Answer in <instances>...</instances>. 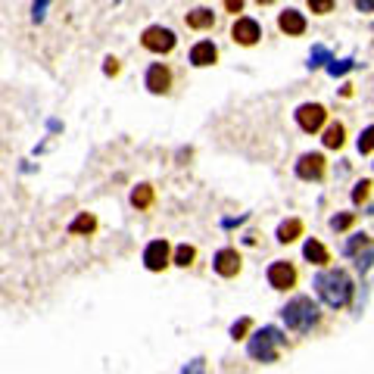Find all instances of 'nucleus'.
<instances>
[{
    "label": "nucleus",
    "mask_w": 374,
    "mask_h": 374,
    "mask_svg": "<svg viewBox=\"0 0 374 374\" xmlns=\"http://www.w3.org/2000/svg\"><path fill=\"white\" fill-rule=\"evenodd\" d=\"M240 6H244V3H240V0H228V3H225V10H231V13H240Z\"/></svg>",
    "instance_id": "nucleus-31"
},
{
    "label": "nucleus",
    "mask_w": 374,
    "mask_h": 374,
    "mask_svg": "<svg viewBox=\"0 0 374 374\" xmlns=\"http://www.w3.org/2000/svg\"><path fill=\"white\" fill-rule=\"evenodd\" d=\"M140 44L153 53H169L172 47H175V35H172L169 29H163V25H150V29L144 31V38H140Z\"/></svg>",
    "instance_id": "nucleus-4"
},
{
    "label": "nucleus",
    "mask_w": 374,
    "mask_h": 374,
    "mask_svg": "<svg viewBox=\"0 0 374 374\" xmlns=\"http://www.w3.org/2000/svg\"><path fill=\"white\" fill-rule=\"evenodd\" d=\"M119 72V59H106V75H116Z\"/></svg>",
    "instance_id": "nucleus-29"
},
{
    "label": "nucleus",
    "mask_w": 374,
    "mask_h": 374,
    "mask_svg": "<svg viewBox=\"0 0 374 374\" xmlns=\"http://www.w3.org/2000/svg\"><path fill=\"white\" fill-rule=\"evenodd\" d=\"M297 175L306 178V181H315V178L324 175V156L322 153H306L297 163Z\"/></svg>",
    "instance_id": "nucleus-7"
},
{
    "label": "nucleus",
    "mask_w": 374,
    "mask_h": 374,
    "mask_svg": "<svg viewBox=\"0 0 374 374\" xmlns=\"http://www.w3.org/2000/svg\"><path fill=\"white\" fill-rule=\"evenodd\" d=\"M131 203H135L137 209H147V206L153 203V187H150V184L135 187V193H131Z\"/></svg>",
    "instance_id": "nucleus-17"
},
{
    "label": "nucleus",
    "mask_w": 374,
    "mask_h": 374,
    "mask_svg": "<svg viewBox=\"0 0 374 374\" xmlns=\"http://www.w3.org/2000/svg\"><path fill=\"white\" fill-rule=\"evenodd\" d=\"M315 287H318V297H322L327 306H334V309L346 306L350 297H352V280H350L346 271H340V269H331V271H324V275H318Z\"/></svg>",
    "instance_id": "nucleus-1"
},
{
    "label": "nucleus",
    "mask_w": 374,
    "mask_h": 374,
    "mask_svg": "<svg viewBox=\"0 0 374 374\" xmlns=\"http://www.w3.org/2000/svg\"><path fill=\"white\" fill-rule=\"evenodd\" d=\"M193 259H197V250H193V246H178V250H175V262L178 265H184V269H187V265H190L193 262Z\"/></svg>",
    "instance_id": "nucleus-20"
},
{
    "label": "nucleus",
    "mask_w": 374,
    "mask_h": 374,
    "mask_svg": "<svg viewBox=\"0 0 374 374\" xmlns=\"http://www.w3.org/2000/svg\"><path fill=\"white\" fill-rule=\"evenodd\" d=\"M269 284L275 287V290H287V287L297 284V269H293L290 262H275L269 269Z\"/></svg>",
    "instance_id": "nucleus-8"
},
{
    "label": "nucleus",
    "mask_w": 374,
    "mask_h": 374,
    "mask_svg": "<svg viewBox=\"0 0 374 374\" xmlns=\"http://www.w3.org/2000/svg\"><path fill=\"white\" fill-rule=\"evenodd\" d=\"M371 150H374V125L365 128L362 137H359V153H371Z\"/></svg>",
    "instance_id": "nucleus-21"
},
{
    "label": "nucleus",
    "mask_w": 374,
    "mask_h": 374,
    "mask_svg": "<svg viewBox=\"0 0 374 374\" xmlns=\"http://www.w3.org/2000/svg\"><path fill=\"white\" fill-rule=\"evenodd\" d=\"M362 246H368V237H365V234H362V237H352L350 244H346V253H350V256H352V253H359V250H362Z\"/></svg>",
    "instance_id": "nucleus-26"
},
{
    "label": "nucleus",
    "mask_w": 374,
    "mask_h": 374,
    "mask_svg": "<svg viewBox=\"0 0 374 374\" xmlns=\"http://www.w3.org/2000/svg\"><path fill=\"white\" fill-rule=\"evenodd\" d=\"M312 10H315V13H327V10H334V3H331V0H312Z\"/></svg>",
    "instance_id": "nucleus-28"
},
{
    "label": "nucleus",
    "mask_w": 374,
    "mask_h": 374,
    "mask_svg": "<svg viewBox=\"0 0 374 374\" xmlns=\"http://www.w3.org/2000/svg\"><path fill=\"white\" fill-rule=\"evenodd\" d=\"M346 69H352V59H340V63H331V66H327V72H331V75H343Z\"/></svg>",
    "instance_id": "nucleus-24"
},
{
    "label": "nucleus",
    "mask_w": 374,
    "mask_h": 374,
    "mask_svg": "<svg viewBox=\"0 0 374 374\" xmlns=\"http://www.w3.org/2000/svg\"><path fill=\"white\" fill-rule=\"evenodd\" d=\"M331 225H334V231H346L352 225V216H350V212H346V216H337Z\"/></svg>",
    "instance_id": "nucleus-27"
},
{
    "label": "nucleus",
    "mask_w": 374,
    "mask_h": 374,
    "mask_svg": "<svg viewBox=\"0 0 374 374\" xmlns=\"http://www.w3.org/2000/svg\"><path fill=\"white\" fill-rule=\"evenodd\" d=\"M259 22H253V19H237L234 22V29H231V38L237 44H244V47H250V44H256L259 41Z\"/></svg>",
    "instance_id": "nucleus-9"
},
{
    "label": "nucleus",
    "mask_w": 374,
    "mask_h": 374,
    "mask_svg": "<svg viewBox=\"0 0 374 374\" xmlns=\"http://www.w3.org/2000/svg\"><path fill=\"white\" fill-rule=\"evenodd\" d=\"M280 343H284V337H280L278 327H262L259 334L250 337V356L259 359V362H275Z\"/></svg>",
    "instance_id": "nucleus-3"
},
{
    "label": "nucleus",
    "mask_w": 374,
    "mask_h": 374,
    "mask_svg": "<svg viewBox=\"0 0 374 374\" xmlns=\"http://www.w3.org/2000/svg\"><path fill=\"white\" fill-rule=\"evenodd\" d=\"M299 234H303V222H299V218H290V222H284L278 228V240L280 244H290V240H297Z\"/></svg>",
    "instance_id": "nucleus-14"
},
{
    "label": "nucleus",
    "mask_w": 374,
    "mask_h": 374,
    "mask_svg": "<svg viewBox=\"0 0 374 374\" xmlns=\"http://www.w3.org/2000/svg\"><path fill=\"white\" fill-rule=\"evenodd\" d=\"M324 116H327L324 106H318V103H306L297 110V122L303 131H318L324 125Z\"/></svg>",
    "instance_id": "nucleus-5"
},
{
    "label": "nucleus",
    "mask_w": 374,
    "mask_h": 374,
    "mask_svg": "<svg viewBox=\"0 0 374 374\" xmlns=\"http://www.w3.org/2000/svg\"><path fill=\"white\" fill-rule=\"evenodd\" d=\"M327 63V47L318 44L315 50H312V57H309V66H324Z\"/></svg>",
    "instance_id": "nucleus-22"
},
{
    "label": "nucleus",
    "mask_w": 374,
    "mask_h": 374,
    "mask_svg": "<svg viewBox=\"0 0 374 374\" xmlns=\"http://www.w3.org/2000/svg\"><path fill=\"white\" fill-rule=\"evenodd\" d=\"M144 262L150 271H163L165 265H169V244H165V240H153L144 250Z\"/></svg>",
    "instance_id": "nucleus-6"
},
{
    "label": "nucleus",
    "mask_w": 374,
    "mask_h": 374,
    "mask_svg": "<svg viewBox=\"0 0 374 374\" xmlns=\"http://www.w3.org/2000/svg\"><path fill=\"white\" fill-rule=\"evenodd\" d=\"M218 59V50H216V44L212 41H203V44H197L190 50V63L193 66H212Z\"/></svg>",
    "instance_id": "nucleus-13"
},
{
    "label": "nucleus",
    "mask_w": 374,
    "mask_h": 374,
    "mask_svg": "<svg viewBox=\"0 0 374 374\" xmlns=\"http://www.w3.org/2000/svg\"><path fill=\"white\" fill-rule=\"evenodd\" d=\"M303 256L309 259V262H315V265H324L327 259H331V256H327V250L318 244V240H309V244L303 246Z\"/></svg>",
    "instance_id": "nucleus-15"
},
{
    "label": "nucleus",
    "mask_w": 374,
    "mask_h": 374,
    "mask_svg": "<svg viewBox=\"0 0 374 374\" xmlns=\"http://www.w3.org/2000/svg\"><path fill=\"white\" fill-rule=\"evenodd\" d=\"M324 147H327V150L343 147V125H331V128L324 131Z\"/></svg>",
    "instance_id": "nucleus-18"
},
{
    "label": "nucleus",
    "mask_w": 374,
    "mask_h": 374,
    "mask_svg": "<svg viewBox=\"0 0 374 374\" xmlns=\"http://www.w3.org/2000/svg\"><path fill=\"white\" fill-rule=\"evenodd\" d=\"M246 331H250V318H240V322L231 327V337H234V340H240Z\"/></svg>",
    "instance_id": "nucleus-25"
},
{
    "label": "nucleus",
    "mask_w": 374,
    "mask_h": 374,
    "mask_svg": "<svg viewBox=\"0 0 374 374\" xmlns=\"http://www.w3.org/2000/svg\"><path fill=\"white\" fill-rule=\"evenodd\" d=\"M368 190H371V181H359V184H356V190H352V200H356V203L368 200Z\"/></svg>",
    "instance_id": "nucleus-23"
},
{
    "label": "nucleus",
    "mask_w": 374,
    "mask_h": 374,
    "mask_svg": "<svg viewBox=\"0 0 374 374\" xmlns=\"http://www.w3.org/2000/svg\"><path fill=\"white\" fill-rule=\"evenodd\" d=\"M94 228H97V222H94V216H88V212H84V216H78L75 222L69 225L72 234H91Z\"/></svg>",
    "instance_id": "nucleus-19"
},
{
    "label": "nucleus",
    "mask_w": 374,
    "mask_h": 374,
    "mask_svg": "<svg viewBox=\"0 0 374 374\" xmlns=\"http://www.w3.org/2000/svg\"><path fill=\"white\" fill-rule=\"evenodd\" d=\"M216 271L222 278H234L240 271V256H237V250H222V253H216Z\"/></svg>",
    "instance_id": "nucleus-11"
},
{
    "label": "nucleus",
    "mask_w": 374,
    "mask_h": 374,
    "mask_svg": "<svg viewBox=\"0 0 374 374\" xmlns=\"http://www.w3.org/2000/svg\"><path fill=\"white\" fill-rule=\"evenodd\" d=\"M184 374H203V359H197V362L190 365V371H184Z\"/></svg>",
    "instance_id": "nucleus-30"
},
{
    "label": "nucleus",
    "mask_w": 374,
    "mask_h": 374,
    "mask_svg": "<svg viewBox=\"0 0 374 374\" xmlns=\"http://www.w3.org/2000/svg\"><path fill=\"white\" fill-rule=\"evenodd\" d=\"M359 10H374V0H359Z\"/></svg>",
    "instance_id": "nucleus-32"
},
{
    "label": "nucleus",
    "mask_w": 374,
    "mask_h": 374,
    "mask_svg": "<svg viewBox=\"0 0 374 374\" xmlns=\"http://www.w3.org/2000/svg\"><path fill=\"white\" fill-rule=\"evenodd\" d=\"M147 88L153 94H165L172 88V72L165 69V66H150V72H147Z\"/></svg>",
    "instance_id": "nucleus-10"
},
{
    "label": "nucleus",
    "mask_w": 374,
    "mask_h": 374,
    "mask_svg": "<svg viewBox=\"0 0 374 374\" xmlns=\"http://www.w3.org/2000/svg\"><path fill=\"white\" fill-rule=\"evenodd\" d=\"M278 25H280V31H287V35H303L306 31V19H303V13H297V10L280 13Z\"/></svg>",
    "instance_id": "nucleus-12"
},
{
    "label": "nucleus",
    "mask_w": 374,
    "mask_h": 374,
    "mask_svg": "<svg viewBox=\"0 0 374 374\" xmlns=\"http://www.w3.org/2000/svg\"><path fill=\"white\" fill-rule=\"evenodd\" d=\"M284 322L293 331H309L312 324L318 322V306L312 303L309 297H297L284 306Z\"/></svg>",
    "instance_id": "nucleus-2"
},
{
    "label": "nucleus",
    "mask_w": 374,
    "mask_h": 374,
    "mask_svg": "<svg viewBox=\"0 0 374 374\" xmlns=\"http://www.w3.org/2000/svg\"><path fill=\"white\" fill-rule=\"evenodd\" d=\"M187 25H190V29H209V25H212V10L187 13Z\"/></svg>",
    "instance_id": "nucleus-16"
}]
</instances>
